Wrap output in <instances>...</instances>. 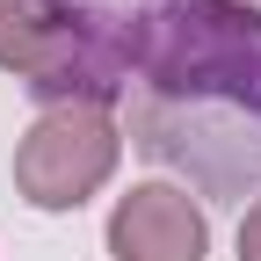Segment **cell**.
I'll use <instances>...</instances> for the list:
<instances>
[{
  "mask_svg": "<svg viewBox=\"0 0 261 261\" xmlns=\"http://www.w3.org/2000/svg\"><path fill=\"white\" fill-rule=\"evenodd\" d=\"M240 261H261V196H254L247 218H240Z\"/></svg>",
  "mask_w": 261,
  "mask_h": 261,
  "instance_id": "5b68a950",
  "label": "cell"
},
{
  "mask_svg": "<svg viewBox=\"0 0 261 261\" xmlns=\"http://www.w3.org/2000/svg\"><path fill=\"white\" fill-rule=\"evenodd\" d=\"M130 22V145L181 189H261V8L254 0H138Z\"/></svg>",
  "mask_w": 261,
  "mask_h": 261,
  "instance_id": "6da1fadb",
  "label": "cell"
},
{
  "mask_svg": "<svg viewBox=\"0 0 261 261\" xmlns=\"http://www.w3.org/2000/svg\"><path fill=\"white\" fill-rule=\"evenodd\" d=\"M123 160L116 109H44L15 145V196L29 211H80Z\"/></svg>",
  "mask_w": 261,
  "mask_h": 261,
  "instance_id": "3957f363",
  "label": "cell"
},
{
  "mask_svg": "<svg viewBox=\"0 0 261 261\" xmlns=\"http://www.w3.org/2000/svg\"><path fill=\"white\" fill-rule=\"evenodd\" d=\"M109 261H203L211 254V218L181 181H138L109 211Z\"/></svg>",
  "mask_w": 261,
  "mask_h": 261,
  "instance_id": "277c9868",
  "label": "cell"
},
{
  "mask_svg": "<svg viewBox=\"0 0 261 261\" xmlns=\"http://www.w3.org/2000/svg\"><path fill=\"white\" fill-rule=\"evenodd\" d=\"M0 73L44 109H116L130 94V22L94 0H0Z\"/></svg>",
  "mask_w": 261,
  "mask_h": 261,
  "instance_id": "7a4b0ae2",
  "label": "cell"
}]
</instances>
